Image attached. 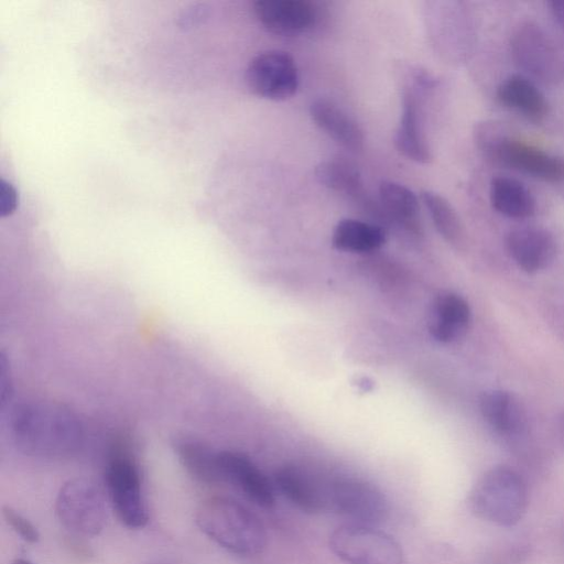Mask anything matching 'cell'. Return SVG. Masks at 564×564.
Listing matches in <instances>:
<instances>
[{
  "label": "cell",
  "instance_id": "cell-1",
  "mask_svg": "<svg viewBox=\"0 0 564 564\" xmlns=\"http://www.w3.org/2000/svg\"><path fill=\"white\" fill-rule=\"evenodd\" d=\"M9 429L17 447L36 457H65L82 444L83 429L67 408L47 401H28L13 406Z\"/></svg>",
  "mask_w": 564,
  "mask_h": 564
},
{
  "label": "cell",
  "instance_id": "cell-2",
  "mask_svg": "<svg viewBox=\"0 0 564 564\" xmlns=\"http://www.w3.org/2000/svg\"><path fill=\"white\" fill-rule=\"evenodd\" d=\"M195 521L205 535L239 556L257 555L267 545V532L261 520L231 498L213 497L202 501Z\"/></svg>",
  "mask_w": 564,
  "mask_h": 564
},
{
  "label": "cell",
  "instance_id": "cell-3",
  "mask_svg": "<svg viewBox=\"0 0 564 564\" xmlns=\"http://www.w3.org/2000/svg\"><path fill=\"white\" fill-rule=\"evenodd\" d=\"M528 503L524 478L506 465L488 469L468 496L469 508L476 517L500 527H512L521 521Z\"/></svg>",
  "mask_w": 564,
  "mask_h": 564
},
{
  "label": "cell",
  "instance_id": "cell-4",
  "mask_svg": "<svg viewBox=\"0 0 564 564\" xmlns=\"http://www.w3.org/2000/svg\"><path fill=\"white\" fill-rule=\"evenodd\" d=\"M478 147L495 163L549 183L564 181V159L517 138L477 130Z\"/></svg>",
  "mask_w": 564,
  "mask_h": 564
},
{
  "label": "cell",
  "instance_id": "cell-5",
  "mask_svg": "<svg viewBox=\"0 0 564 564\" xmlns=\"http://www.w3.org/2000/svg\"><path fill=\"white\" fill-rule=\"evenodd\" d=\"M105 480L111 506L119 521L129 529H141L149 521L140 469L126 442H117L106 468Z\"/></svg>",
  "mask_w": 564,
  "mask_h": 564
},
{
  "label": "cell",
  "instance_id": "cell-6",
  "mask_svg": "<svg viewBox=\"0 0 564 564\" xmlns=\"http://www.w3.org/2000/svg\"><path fill=\"white\" fill-rule=\"evenodd\" d=\"M516 65L546 84L564 80V48L539 24L521 23L510 39Z\"/></svg>",
  "mask_w": 564,
  "mask_h": 564
},
{
  "label": "cell",
  "instance_id": "cell-7",
  "mask_svg": "<svg viewBox=\"0 0 564 564\" xmlns=\"http://www.w3.org/2000/svg\"><path fill=\"white\" fill-rule=\"evenodd\" d=\"M329 547L346 564H404L400 544L371 525L347 523L336 528Z\"/></svg>",
  "mask_w": 564,
  "mask_h": 564
},
{
  "label": "cell",
  "instance_id": "cell-8",
  "mask_svg": "<svg viewBox=\"0 0 564 564\" xmlns=\"http://www.w3.org/2000/svg\"><path fill=\"white\" fill-rule=\"evenodd\" d=\"M55 510L61 523L76 535H97L107 522L102 491L85 478L70 479L61 487Z\"/></svg>",
  "mask_w": 564,
  "mask_h": 564
},
{
  "label": "cell",
  "instance_id": "cell-9",
  "mask_svg": "<svg viewBox=\"0 0 564 564\" xmlns=\"http://www.w3.org/2000/svg\"><path fill=\"white\" fill-rule=\"evenodd\" d=\"M246 82L257 96L268 100L291 98L299 87V70L293 57L272 50L256 55L246 69Z\"/></svg>",
  "mask_w": 564,
  "mask_h": 564
},
{
  "label": "cell",
  "instance_id": "cell-10",
  "mask_svg": "<svg viewBox=\"0 0 564 564\" xmlns=\"http://www.w3.org/2000/svg\"><path fill=\"white\" fill-rule=\"evenodd\" d=\"M328 508L352 520V523L371 527L381 523L389 510L379 488L356 478H341L330 484Z\"/></svg>",
  "mask_w": 564,
  "mask_h": 564
},
{
  "label": "cell",
  "instance_id": "cell-11",
  "mask_svg": "<svg viewBox=\"0 0 564 564\" xmlns=\"http://www.w3.org/2000/svg\"><path fill=\"white\" fill-rule=\"evenodd\" d=\"M218 465L223 481L237 486L256 505L273 507V486L247 455L231 451L218 452Z\"/></svg>",
  "mask_w": 564,
  "mask_h": 564
},
{
  "label": "cell",
  "instance_id": "cell-12",
  "mask_svg": "<svg viewBox=\"0 0 564 564\" xmlns=\"http://www.w3.org/2000/svg\"><path fill=\"white\" fill-rule=\"evenodd\" d=\"M506 246L513 261L528 273L546 269L557 252L553 235L543 228L523 227L511 230Z\"/></svg>",
  "mask_w": 564,
  "mask_h": 564
},
{
  "label": "cell",
  "instance_id": "cell-13",
  "mask_svg": "<svg viewBox=\"0 0 564 564\" xmlns=\"http://www.w3.org/2000/svg\"><path fill=\"white\" fill-rule=\"evenodd\" d=\"M253 10L267 30L280 35L300 34L316 20L314 6L304 0H258Z\"/></svg>",
  "mask_w": 564,
  "mask_h": 564
},
{
  "label": "cell",
  "instance_id": "cell-14",
  "mask_svg": "<svg viewBox=\"0 0 564 564\" xmlns=\"http://www.w3.org/2000/svg\"><path fill=\"white\" fill-rule=\"evenodd\" d=\"M279 491L296 508L307 513H317L328 508L329 485H324L304 469L286 465L274 476Z\"/></svg>",
  "mask_w": 564,
  "mask_h": 564
},
{
  "label": "cell",
  "instance_id": "cell-15",
  "mask_svg": "<svg viewBox=\"0 0 564 564\" xmlns=\"http://www.w3.org/2000/svg\"><path fill=\"white\" fill-rule=\"evenodd\" d=\"M498 101L527 120L542 122L550 106L543 93L525 76L514 74L505 78L496 89Z\"/></svg>",
  "mask_w": 564,
  "mask_h": 564
},
{
  "label": "cell",
  "instance_id": "cell-16",
  "mask_svg": "<svg viewBox=\"0 0 564 564\" xmlns=\"http://www.w3.org/2000/svg\"><path fill=\"white\" fill-rule=\"evenodd\" d=\"M479 410L485 421L502 435H519L527 427L524 406L509 391L498 389L484 391L479 398Z\"/></svg>",
  "mask_w": 564,
  "mask_h": 564
},
{
  "label": "cell",
  "instance_id": "cell-17",
  "mask_svg": "<svg viewBox=\"0 0 564 564\" xmlns=\"http://www.w3.org/2000/svg\"><path fill=\"white\" fill-rule=\"evenodd\" d=\"M471 318L467 301L453 292L438 294L432 304L429 332L441 343H451L465 334Z\"/></svg>",
  "mask_w": 564,
  "mask_h": 564
},
{
  "label": "cell",
  "instance_id": "cell-18",
  "mask_svg": "<svg viewBox=\"0 0 564 564\" xmlns=\"http://www.w3.org/2000/svg\"><path fill=\"white\" fill-rule=\"evenodd\" d=\"M315 176L325 187L349 196L366 210L373 214L382 212L366 195L361 174L352 162L343 158L325 160L315 167Z\"/></svg>",
  "mask_w": 564,
  "mask_h": 564
},
{
  "label": "cell",
  "instance_id": "cell-19",
  "mask_svg": "<svg viewBox=\"0 0 564 564\" xmlns=\"http://www.w3.org/2000/svg\"><path fill=\"white\" fill-rule=\"evenodd\" d=\"M310 115L315 124L337 143L351 151L364 148L362 129L335 102L324 98L315 99L310 106Z\"/></svg>",
  "mask_w": 564,
  "mask_h": 564
},
{
  "label": "cell",
  "instance_id": "cell-20",
  "mask_svg": "<svg viewBox=\"0 0 564 564\" xmlns=\"http://www.w3.org/2000/svg\"><path fill=\"white\" fill-rule=\"evenodd\" d=\"M489 199L500 215L512 219H525L535 213V199L521 181L499 175L491 180Z\"/></svg>",
  "mask_w": 564,
  "mask_h": 564
},
{
  "label": "cell",
  "instance_id": "cell-21",
  "mask_svg": "<svg viewBox=\"0 0 564 564\" xmlns=\"http://www.w3.org/2000/svg\"><path fill=\"white\" fill-rule=\"evenodd\" d=\"M394 143L398 151L411 161L426 164L432 159L430 148L420 128L417 104L411 91H404L402 96V113Z\"/></svg>",
  "mask_w": 564,
  "mask_h": 564
},
{
  "label": "cell",
  "instance_id": "cell-22",
  "mask_svg": "<svg viewBox=\"0 0 564 564\" xmlns=\"http://www.w3.org/2000/svg\"><path fill=\"white\" fill-rule=\"evenodd\" d=\"M379 200L386 218L411 232L421 231L419 199L409 187L393 181H383L379 186Z\"/></svg>",
  "mask_w": 564,
  "mask_h": 564
},
{
  "label": "cell",
  "instance_id": "cell-23",
  "mask_svg": "<svg viewBox=\"0 0 564 564\" xmlns=\"http://www.w3.org/2000/svg\"><path fill=\"white\" fill-rule=\"evenodd\" d=\"M384 242L386 235L380 226L351 218L338 221L332 235L336 249L354 253L373 252Z\"/></svg>",
  "mask_w": 564,
  "mask_h": 564
},
{
  "label": "cell",
  "instance_id": "cell-24",
  "mask_svg": "<svg viewBox=\"0 0 564 564\" xmlns=\"http://www.w3.org/2000/svg\"><path fill=\"white\" fill-rule=\"evenodd\" d=\"M176 455L191 477L204 484L223 481L218 452L193 438H181L174 443Z\"/></svg>",
  "mask_w": 564,
  "mask_h": 564
},
{
  "label": "cell",
  "instance_id": "cell-25",
  "mask_svg": "<svg viewBox=\"0 0 564 564\" xmlns=\"http://www.w3.org/2000/svg\"><path fill=\"white\" fill-rule=\"evenodd\" d=\"M421 200L443 239L452 247L463 249L466 243V232L458 214L451 203L442 195L432 191H423L421 193Z\"/></svg>",
  "mask_w": 564,
  "mask_h": 564
},
{
  "label": "cell",
  "instance_id": "cell-26",
  "mask_svg": "<svg viewBox=\"0 0 564 564\" xmlns=\"http://www.w3.org/2000/svg\"><path fill=\"white\" fill-rule=\"evenodd\" d=\"M2 516L4 521L25 542L36 543L40 540V532L36 527L17 510L8 506L3 507Z\"/></svg>",
  "mask_w": 564,
  "mask_h": 564
},
{
  "label": "cell",
  "instance_id": "cell-27",
  "mask_svg": "<svg viewBox=\"0 0 564 564\" xmlns=\"http://www.w3.org/2000/svg\"><path fill=\"white\" fill-rule=\"evenodd\" d=\"M18 204L17 191L14 186L1 180L0 182V215L2 217L11 215Z\"/></svg>",
  "mask_w": 564,
  "mask_h": 564
},
{
  "label": "cell",
  "instance_id": "cell-28",
  "mask_svg": "<svg viewBox=\"0 0 564 564\" xmlns=\"http://www.w3.org/2000/svg\"><path fill=\"white\" fill-rule=\"evenodd\" d=\"M0 400L1 409L3 410L6 404L10 401L12 394V383L10 376V367L4 355L0 358Z\"/></svg>",
  "mask_w": 564,
  "mask_h": 564
},
{
  "label": "cell",
  "instance_id": "cell-29",
  "mask_svg": "<svg viewBox=\"0 0 564 564\" xmlns=\"http://www.w3.org/2000/svg\"><path fill=\"white\" fill-rule=\"evenodd\" d=\"M76 536H69L65 545L68 549V551L74 554V556L78 557L79 560H88L93 552L90 547L80 539H75Z\"/></svg>",
  "mask_w": 564,
  "mask_h": 564
},
{
  "label": "cell",
  "instance_id": "cell-30",
  "mask_svg": "<svg viewBox=\"0 0 564 564\" xmlns=\"http://www.w3.org/2000/svg\"><path fill=\"white\" fill-rule=\"evenodd\" d=\"M547 7L555 23L564 32V0L549 1Z\"/></svg>",
  "mask_w": 564,
  "mask_h": 564
},
{
  "label": "cell",
  "instance_id": "cell-31",
  "mask_svg": "<svg viewBox=\"0 0 564 564\" xmlns=\"http://www.w3.org/2000/svg\"><path fill=\"white\" fill-rule=\"evenodd\" d=\"M12 564H34V563H32L31 561H29L26 558L18 557L12 562Z\"/></svg>",
  "mask_w": 564,
  "mask_h": 564
},
{
  "label": "cell",
  "instance_id": "cell-32",
  "mask_svg": "<svg viewBox=\"0 0 564 564\" xmlns=\"http://www.w3.org/2000/svg\"><path fill=\"white\" fill-rule=\"evenodd\" d=\"M561 426H562V427H563V430H564V414H563V415H562V417H561Z\"/></svg>",
  "mask_w": 564,
  "mask_h": 564
}]
</instances>
